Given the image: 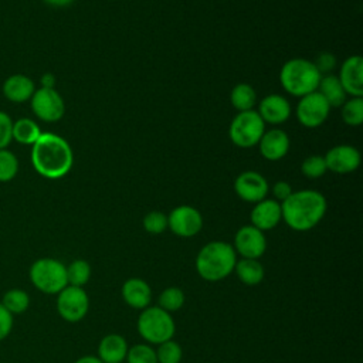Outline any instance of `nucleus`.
<instances>
[{
	"label": "nucleus",
	"mask_w": 363,
	"mask_h": 363,
	"mask_svg": "<svg viewBox=\"0 0 363 363\" xmlns=\"http://www.w3.org/2000/svg\"><path fill=\"white\" fill-rule=\"evenodd\" d=\"M31 164L34 170L48 180H57L69 173L74 153L69 143L60 135L43 132L31 146Z\"/></svg>",
	"instance_id": "nucleus-1"
},
{
	"label": "nucleus",
	"mask_w": 363,
	"mask_h": 363,
	"mask_svg": "<svg viewBox=\"0 0 363 363\" xmlns=\"http://www.w3.org/2000/svg\"><path fill=\"white\" fill-rule=\"evenodd\" d=\"M328 201L316 190H296L281 203L282 220L294 231H309L325 217Z\"/></svg>",
	"instance_id": "nucleus-2"
},
{
	"label": "nucleus",
	"mask_w": 363,
	"mask_h": 363,
	"mask_svg": "<svg viewBox=\"0 0 363 363\" xmlns=\"http://www.w3.org/2000/svg\"><path fill=\"white\" fill-rule=\"evenodd\" d=\"M237 262V254L230 242L210 241L200 248L196 257V271L200 278L208 282H217L233 274Z\"/></svg>",
	"instance_id": "nucleus-3"
},
{
	"label": "nucleus",
	"mask_w": 363,
	"mask_h": 363,
	"mask_svg": "<svg viewBox=\"0 0 363 363\" xmlns=\"http://www.w3.org/2000/svg\"><path fill=\"white\" fill-rule=\"evenodd\" d=\"M320 77L313 61L305 58L288 60L279 71V82L284 91L298 98L315 92Z\"/></svg>",
	"instance_id": "nucleus-4"
},
{
	"label": "nucleus",
	"mask_w": 363,
	"mask_h": 363,
	"mask_svg": "<svg viewBox=\"0 0 363 363\" xmlns=\"http://www.w3.org/2000/svg\"><path fill=\"white\" fill-rule=\"evenodd\" d=\"M136 329L146 343L160 345L173 339L176 333V323L172 313L163 311L157 305H149L140 311L136 320Z\"/></svg>",
	"instance_id": "nucleus-5"
},
{
	"label": "nucleus",
	"mask_w": 363,
	"mask_h": 363,
	"mask_svg": "<svg viewBox=\"0 0 363 363\" xmlns=\"http://www.w3.org/2000/svg\"><path fill=\"white\" fill-rule=\"evenodd\" d=\"M28 279L37 291L45 295H57L68 285L67 265L57 258H38L28 268Z\"/></svg>",
	"instance_id": "nucleus-6"
},
{
	"label": "nucleus",
	"mask_w": 363,
	"mask_h": 363,
	"mask_svg": "<svg viewBox=\"0 0 363 363\" xmlns=\"http://www.w3.org/2000/svg\"><path fill=\"white\" fill-rule=\"evenodd\" d=\"M265 132V123L255 109L238 112L228 129L231 142L242 149L257 146L262 133Z\"/></svg>",
	"instance_id": "nucleus-7"
},
{
	"label": "nucleus",
	"mask_w": 363,
	"mask_h": 363,
	"mask_svg": "<svg viewBox=\"0 0 363 363\" xmlns=\"http://www.w3.org/2000/svg\"><path fill=\"white\" fill-rule=\"evenodd\" d=\"M55 308L61 319L68 323H77L89 311V296L84 288L67 285L57 294Z\"/></svg>",
	"instance_id": "nucleus-8"
},
{
	"label": "nucleus",
	"mask_w": 363,
	"mask_h": 363,
	"mask_svg": "<svg viewBox=\"0 0 363 363\" xmlns=\"http://www.w3.org/2000/svg\"><path fill=\"white\" fill-rule=\"evenodd\" d=\"M28 102L35 118L47 123L58 122L65 113V102L55 88H37Z\"/></svg>",
	"instance_id": "nucleus-9"
},
{
	"label": "nucleus",
	"mask_w": 363,
	"mask_h": 363,
	"mask_svg": "<svg viewBox=\"0 0 363 363\" xmlns=\"http://www.w3.org/2000/svg\"><path fill=\"white\" fill-rule=\"evenodd\" d=\"M203 224L201 213L189 204L177 206L167 214V228L182 238L197 235L201 231Z\"/></svg>",
	"instance_id": "nucleus-10"
},
{
	"label": "nucleus",
	"mask_w": 363,
	"mask_h": 363,
	"mask_svg": "<svg viewBox=\"0 0 363 363\" xmlns=\"http://www.w3.org/2000/svg\"><path fill=\"white\" fill-rule=\"evenodd\" d=\"M329 112L330 106L318 91L301 96L296 105V118L299 123L311 129L320 126L328 119Z\"/></svg>",
	"instance_id": "nucleus-11"
},
{
	"label": "nucleus",
	"mask_w": 363,
	"mask_h": 363,
	"mask_svg": "<svg viewBox=\"0 0 363 363\" xmlns=\"http://www.w3.org/2000/svg\"><path fill=\"white\" fill-rule=\"evenodd\" d=\"M233 248L241 258L258 259L264 255L267 250V238L264 231L255 228L254 225H242L237 230L233 241Z\"/></svg>",
	"instance_id": "nucleus-12"
},
{
	"label": "nucleus",
	"mask_w": 363,
	"mask_h": 363,
	"mask_svg": "<svg viewBox=\"0 0 363 363\" xmlns=\"http://www.w3.org/2000/svg\"><path fill=\"white\" fill-rule=\"evenodd\" d=\"M234 191L242 201L255 204L267 199V194L269 191V184L261 173L254 170H247L240 173L235 177Z\"/></svg>",
	"instance_id": "nucleus-13"
},
{
	"label": "nucleus",
	"mask_w": 363,
	"mask_h": 363,
	"mask_svg": "<svg viewBox=\"0 0 363 363\" xmlns=\"http://www.w3.org/2000/svg\"><path fill=\"white\" fill-rule=\"evenodd\" d=\"M323 159L326 169L337 174H347L354 172L362 162L360 152L352 145L333 146L325 153Z\"/></svg>",
	"instance_id": "nucleus-14"
},
{
	"label": "nucleus",
	"mask_w": 363,
	"mask_h": 363,
	"mask_svg": "<svg viewBox=\"0 0 363 363\" xmlns=\"http://www.w3.org/2000/svg\"><path fill=\"white\" fill-rule=\"evenodd\" d=\"M346 95L363 96V58L360 55L347 57L337 75Z\"/></svg>",
	"instance_id": "nucleus-15"
},
{
	"label": "nucleus",
	"mask_w": 363,
	"mask_h": 363,
	"mask_svg": "<svg viewBox=\"0 0 363 363\" xmlns=\"http://www.w3.org/2000/svg\"><path fill=\"white\" fill-rule=\"evenodd\" d=\"M257 112L264 123L281 125L289 119L292 108L289 101L284 95L269 94L258 102Z\"/></svg>",
	"instance_id": "nucleus-16"
},
{
	"label": "nucleus",
	"mask_w": 363,
	"mask_h": 363,
	"mask_svg": "<svg viewBox=\"0 0 363 363\" xmlns=\"http://www.w3.org/2000/svg\"><path fill=\"white\" fill-rule=\"evenodd\" d=\"M251 225L261 231L275 228L282 221L281 203L274 199H264L254 204L250 214Z\"/></svg>",
	"instance_id": "nucleus-17"
},
{
	"label": "nucleus",
	"mask_w": 363,
	"mask_h": 363,
	"mask_svg": "<svg viewBox=\"0 0 363 363\" xmlns=\"http://www.w3.org/2000/svg\"><path fill=\"white\" fill-rule=\"evenodd\" d=\"M259 153L269 162L281 160L289 150V136L279 128L265 130L258 142Z\"/></svg>",
	"instance_id": "nucleus-18"
},
{
	"label": "nucleus",
	"mask_w": 363,
	"mask_h": 363,
	"mask_svg": "<svg viewBox=\"0 0 363 363\" xmlns=\"http://www.w3.org/2000/svg\"><path fill=\"white\" fill-rule=\"evenodd\" d=\"M121 296L129 308L142 311L150 305L152 288L145 279L133 277L122 284Z\"/></svg>",
	"instance_id": "nucleus-19"
},
{
	"label": "nucleus",
	"mask_w": 363,
	"mask_h": 363,
	"mask_svg": "<svg viewBox=\"0 0 363 363\" xmlns=\"http://www.w3.org/2000/svg\"><path fill=\"white\" fill-rule=\"evenodd\" d=\"M35 89L34 81L24 74H11L1 85L4 98L13 104L28 102Z\"/></svg>",
	"instance_id": "nucleus-20"
},
{
	"label": "nucleus",
	"mask_w": 363,
	"mask_h": 363,
	"mask_svg": "<svg viewBox=\"0 0 363 363\" xmlns=\"http://www.w3.org/2000/svg\"><path fill=\"white\" fill-rule=\"evenodd\" d=\"M128 342L119 333H109L104 336L96 347V356L102 363H122L126 359Z\"/></svg>",
	"instance_id": "nucleus-21"
},
{
	"label": "nucleus",
	"mask_w": 363,
	"mask_h": 363,
	"mask_svg": "<svg viewBox=\"0 0 363 363\" xmlns=\"http://www.w3.org/2000/svg\"><path fill=\"white\" fill-rule=\"evenodd\" d=\"M316 91L323 96V99L328 102L330 108H340L343 102L347 99V95L337 75H333V74L322 75Z\"/></svg>",
	"instance_id": "nucleus-22"
},
{
	"label": "nucleus",
	"mask_w": 363,
	"mask_h": 363,
	"mask_svg": "<svg viewBox=\"0 0 363 363\" xmlns=\"http://www.w3.org/2000/svg\"><path fill=\"white\" fill-rule=\"evenodd\" d=\"M233 272H235L237 278L247 286H255L261 284L265 275L264 265L258 259L251 258L237 259Z\"/></svg>",
	"instance_id": "nucleus-23"
},
{
	"label": "nucleus",
	"mask_w": 363,
	"mask_h": 363,
	"mask_svg": "<svg viewBox=\"0 0 363 363\" xmlns=\"http://www.w3.org/2000/svg\"><path fill=\"white\" fill-rule=\"evenodd\" d=\"M41 133V128L34 119L18 118L17 121H13V140L20 145L33 146Z\"/></svg>",
	"instance_id": "nucleus-24"
},
{
	"label": "nucleus",
	"mask_w": 363,
	"mask_h": 363,
	"mask_svg": "<svg viewBox=\"0 0 363 363\" xmlns=\"http://www.w3.org/2000/svg\"><path fill=\"white\" fill-rule=\"evenodd\" d=\"M230 102L237 112L251 111L257 104V92L250 84H237L230 92Z\"/></svg>",
	"instance_id": "nucleus-25"
},
{
	"label": "nucleus",
	"mask_w": 363,
	"mask_h": 363,
	"mask_svg": "<svg viewBox=\"0 0 363 363\" xmlns=\"http://www.w3.org/2000/svg\"><path fill=\"white\" fill-rule=\"evenodd\" d=\"M0 303L14 316L24 313L30 306V295L21 288H11L1 296Z\"/></svg>",
	"instance_id": "nucleus-26"
},
{
	"label": "nucleus",
	"mask_w": 363,
	"mask_h": 363,
	"mask_svg": "<svg viewBox=\"0 0 363 363\" xmlns=\"http://www.w3.org/2000/svg\"><path fill=\"white\" fill-rule=\"evenodd\" d=\"M91 265L85 259H74L67 265L68 285L84 288L91 278Z\"/></svg>",
	"instance_id": "nucleus-27"
},
{
	"label": "nucleus",
	"mask_w": 363,
	"mask_h": 363,
	"mask_svg": "<svg viewBox=\"0 0 363 363\" xmlns=\"http://www.w3.org/2000/svg\"><path fill=\"white\" fill-rule=\"evenodd\" d=\"M340 115L346 125L360 126L363 123V98L352 96L343 102L340 106Z\"/></svg>",
	"instance_id": "nucleus-28"
},
{
	"label": "nucleus",
	"mask_w": 363,
	"mask_h": 363,
	"mask_svg": "<svg viewBox=\"0 0 363 363\" xmlns=\"http://www.w3.org/2000/svg\"><path fill=\"white\" fill-rule=\"evenodd\" d=\"M184 292L182 288L179 286H167L164 288L157 299V306L162 308L163 311L172 313L176 312L179 309H182V306L184 305Z\"/></svg>",
	"instance_id": "nucleus-29"
},
{
	"label": "nucleus",
	"mask_w": 363,
	"mask_h": 363,
	"mask_svg": "<svg viewBox=\"0 0 363 363\" xmlns=\"http://www.w3.org/2000/svg\"><path fill=\"white\" fill-rule=\"evenodd\" d=\"M20 169V163L17 156L9 150V149H1L0 150V183H7L11 182Z\"/></svg>",
	"instance_id": "nucleus-30"
},
{
	"label": "nucleus",
	"mask_w": 363,
	"mask_h": 363,
	"mask_svg": "<svg viewBox=\"0 0 363 363\" xmlns=\"http://www.w3.org/2000/svg\"><path fill=\"white\" fill-rule=\"evenodd\" d=\"M125 363H157L156 350L149 343H136L128 349Z\"/></svg>",
	"instance_id": "nucleus-31"
},
{
	"label": "nucleus",
	"mask_w": 363,
	"mask_h": 363,
	"mask_svg": "<svg viewBox=\"0 0 363 363\" xmlns=\"http://www.w3.org/2000/svg\"><path fill=\"white\" fill-rule=\"evenodd\" d=\"M155 350H156L157 363H180L182 362L183 349L173 339L157 345V349Z\"/></svg>",
	"instance_id": "nucleus-32"
},
{
	"label": "nucleus",
	"mask_w": 363,
	"mask_h": 363,
	"mask_svg": "<svg viewBox=\"0 0 363 363\" xmlns=\"http://www.w3.org/2000/svg\"><path fill=\"white\" fill-rule=\"evenodd\" d=\"M328 172L323 156L311 155L301 164V173L308 179H319Z\"/></svg>",
	"instance_id": "nucleus-33"
},
{
	"label": "nucleus",
	"mask_w": 363,
	"mask_h": 363,
	"mask_svg": "<svg viewBox=\"0 0 363 363\" xmlns=\"http://www.w3.org/2000/svg\"><path fill=\"white\" fill-rule=\"evenodd\" d=\"M142 225L143 230L149 234H162L167 230V216L162 211L153 210L143 217Z\"/></svg>",
	"instance_id": "nucleus-34"
},
{
	"label": "nucleus",
	"mask_w": 363,
	"mask_h": 363,
	"mask_svg": "<svg viewBox=\"0 0 363 363\" xmlns=\"http://www.w3.org/2000/svg\"><path fill=\"white\" fill-rule=\"evenodd\" d=\"M13 119L4 111H0V150L7 149L13 140Z\"/></svg>",
	"instance_id": "nucleus-35"
},
{
	"label": "nucleus",
	"mask_w": 363,
	"mask_h": 363,
	"mask_svg": "<svg viewBox=\"0 0 363 363\" xmlns=\"http://www.w3.org/2000/svg\"><path fill=\"white\" fill-rule=\"evenodd\" d=\"M336 57L329 52V51H325L322 54L318 55V58L313 61L316 69L319 71L320 75H326V74H330L333 71V68L336 67Z\"/></svg>",
	"instance_id": "nucleus-36"
},
{
	"label": "nucleus",
	"mask_w": 363,
	"mask_h": 363,
	"mask_svg": "<svg viewBox=\"0 0 363 363\" xmlns=\"http://www.w3.org/2000/svg\"><path fill=\"white\" fill-rule=\"evenodd\" d=\"M14 316L0 303V342H3L13 330Z\"/></svg>",
	"instance_id": "nucleus-37"
},
{
	"label": "nucleus",
	"mask_w": 363,
	"mask_h": 363,
	"mask_svg": "<svg viewBox=\"0 0 363 363\" xmlns=\"http://www.w3.org/2000/svg\"><path fill=\"white\" fill-rule=\"evenodd\" d=\"M292 193H294L292 186H291L288 182L279 180V182H277V183L272 186V196H274V200H277V201H279V203H282L284 200H286Z\"/></svg>",
	"instance_id": "nucleus-38"
},
{
	"label": "nucleus",
	"mask_w": 363,
	"mask_h": 363,
	"mask_svg": "<svg viewBox=\"0 0 363 363\" xmlns=\"http://www.w3.org/2000/svg\"><path fill=\"white\" fill-rule=\"evenodd\" d=\"M55 77H54V74H51V72H45V74H43L41 75V78H40V84H41V86L43 88H54V85H55Z\"/></svg>",
	"instance_id": "nucleus-39"
},
{
	"label": "nucleus",
	"mask_w": 363,
	"mask_h": 363,
	"mask_svg": "<svg viewBox=\"0 0 363 363\" xmlns=\"http://www.w3.org/2000/svg\"><path fill=\"white\" fill-rule=\"evenodd\" d=\"M74 363H102L99 360L98 356H94V354H85V356H81L78 357Z\"/></svg>",
	"instance_id": "nucleus-40"
},
{
	"label": "nucleus",
	"mask_w": 363,
	"mask_h": 363,
	"mask_svg": "<svg viewBox=\"0 0 363 363\" xmlns=\"http://www.w3.org/2000/svg\"><path fill=\"white\" fill-rule=\"evenodd\" d=\"M44 3H47L48 6H52V7H67L69 6L74 0H43Z\"/></svg>",
	"instance_id": "nucleus-41"
},
{
	"label": "nucleus",
	"mask_w": 363,
	"mask_h": 363,
	"mask_svg": "<svg viewBox=\"0 0 363 363\" xmlns=\"http://www.w3.org/2000/svg\"><path fill=\"white\" fill-rule=\"evenodd\" d=\"M122 363H125V362H122Z\"/></svg>",
	"instance_id": "nucleus-42"
}]
</instances>
